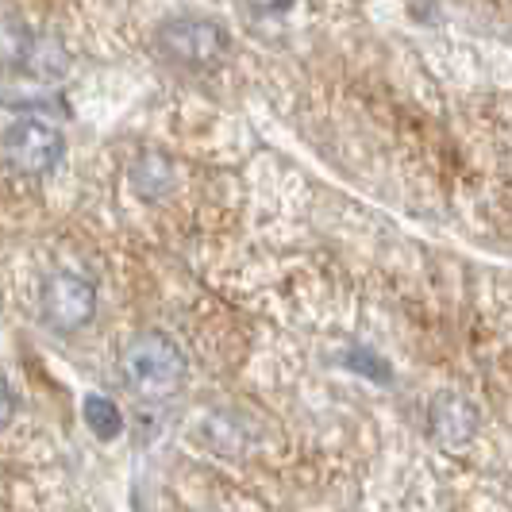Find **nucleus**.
Instances as JSON below:
<instances>
[{
  "mask_svg": "<svg viewBox=\"0 0 512 512\" xmlns=\"http://www.w3.org/2000/svg\"><path fill=\"white\" fill-rule=\"evenodd\" d=\"M39 305H43V320L58 328V332H77L93 320L97 312V285L85 282L81 274L70 270H58L43 282L39 293Z\"/></svg>",
  "mask_w": 512,
  "mask_h": 512,
  "instance_id": "20e7f679",
  "label": "nucleus"
},
{
  "mask_svg": "<svg viewBox=\"0 0 512 512\" xmlns=\"http://www.w3.org/2000/svg\"><path fill=\"white\" fill-rule=\"evenodd\" d=\"M4 147V158L20 170V174H51L54 166L62 162V151H66V139L54 124H43V120H16L12 128L4 131L0 139Z\"/></svg>",
  "mask_w": 512,
  "mask_h": 512,
  "instance_id": "7ed1b4c3",
  "label": "nucleus"
},
{
  "mask_svg": "<svg viewBox=\"0 0 512 512\" xmlns=\"http://www.w3.org/2000/svg\"><path fill=\"white\" fill-rule=\"evenodd\" d=\"M158 51L181 66H208L228 51V35L216 20L201 16H174L158 27Z\"/></svg>",
  "mask_w": 512,
  "mask_h": 512,
  "instance_id": "f03ea898",
  "label": "nucleus"
},
{
  "mask_svg": "<svg viewBox=\"0 0 512 512\" xmlns=\"http://www.w3.org/2000/svg\"><path fill=\"white\" fill-rule=\"evenodd\" d=\"M428 432L439 447L455 451L478 436V409L459 393H436L428 405Z\"/></svg>",
  "mask_w": 512,
  "mask_h": 512,
  "instance_id": "39448f33",
  "label": "nucleus"
},
{
  "mask_svg": "<svg viewBox=\"0 0 512 512\" xmlns=\"http://www.w3.org/2000/svg\"><path fill=\"white\" fill-rule=\"evenodd\" d=\"M81 416H85V428L97 439H116L124 432V416L116 409V401H108L101 393H89L81 401Z\"/></svg>",
  "mask_w": 512,
  "mask_h": 512,
  "instance_id": "423d86ee",
  "label": "nucleus"
},
{
  "mask_svg": "<svg viewBox=\"0 0 512 512\" xmlns=\"http://www.w3.org/2000/svg\"><path fill=\"white\" fill-rule=\"evenodd\" d=\"M131 185H135V193L139 197H162L166 189H170V166H166V158H158V154H143L139 162H135V170H131Z\"/></svg>",
  "mask_w": 512,
  "mask_h": 512,
  "instance_id": "0eeeda50",
  "label": "nucleus"
},
{
  "mask_svg": "<svg viewBox=\"0 0 512 512\" xmlns=\"http://www.w3.org/2000/svg\"><path fill=\"white\" fill-rule=\"evenodd\" d=\"M120 374H124V382L135 393H143V397H166L185 378V355H181V347L170 335L143 332L120 351Z\"/></svg>",
  "mask_w": 512,
  "mask_h": 512,
  "instance_id": "f257e3e1",
  "label": "nucleus"
},
{
  "mask_svg": "<svg viewBox=\"0 0 512 512\" xmlns=\"http://www.w3.org/2000/svg\"><path fill=\"white\" fill-rule=\"evenodd\" d=\"M16 416V397H12V389H8V382L0 378V428L8 424Z\"/></svg>",
  "mask_w": 512,
  "mask_h": 512,
  "instance_id": "6e6552de",
  "label": "nucleus"
}]
</instances>
